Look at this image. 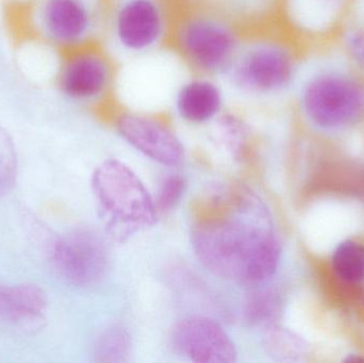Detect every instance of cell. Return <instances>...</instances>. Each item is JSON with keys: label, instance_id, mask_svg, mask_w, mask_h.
<instances>
[{"label": "cell", "instance_id": "3957f363", "mask_svg": "<svg viewBox=\"0 0 364 363\" xmlns=\"http://www.w3.org/2000/svg\"><path fill=\"white\" fill-rule=\"evenodd\" d=\"M177 13L171 0H109V50L130 62L170 49Z\"/></svg>", "mask_w": 364, "mask_h": 363}, {"label": "cell", "instance_id": "8992f818", "mask_svg": "<svg viewBox=\"0 0 364 363\" xmlns=\"http://www.w3.org/2000/svg\"><path fill=\"white\" fill-rule=\"evenodd\" d=\"M119 61L100 43L77 47L64 61L59 75L63 95L83 104H112L117 99Z\"/></svg>", "mask_w": 364, "mask_h": 363}, {"label": "cell", "instance_id": "30bf717a", "mask_svg": "<svg viewBox=\"0 0 364 363\" xmlns=\"http://www.w3.org/2000/svg\"><path fill=\"white\" fill-rule=\"evenodd\" d=\"M109 0H47L44 21L47 31L66 46L98 43L106 33Z\"/></svg>", "mask_w": 364, "mask_h": 363}, {"label": "cell", "instance_id": "7a4b0ae2", "mask_svg": "<svg viewBox=\"0 0 364 363\" xmlns=\"http://www.w3.org/2000/svg\"><path fill=\"white\" fill-rule=\"evenodd\" d=\"M247 32L233 15L212 4L178 10L170 49L188 72L222 80Z\"/></svg>", "mask_w": 364, "mask_h": 363}, {"label": "cell", "instance_id": "52a82bcc", "mask_svg": "<svg viewBox=\"0 0 364 363\" xmlns=\"http://www.w3.org/2000/svg\"><path fill=\"white\" fill-rule=\"evenodd\" d=\"M47 254L60 276L77 287L96 285L108 270L104 240L89 228H77L64 236L53 237Z\"/></svg>", "mask_w": 364, "mask_h": 363}, {"label": "cell", "instance_id": "2e32d148", "mask_svg": "<svg viewBox=\"0 0 364 363\" xmlns=\"http://www.w3.org/2000/svg\"><path fill=\"white\" fill-rule=\"evenodd\" d=\"M282 302L279 294L273 290H261L252 294L246 304L244 319L252 327L267 330L276 325L282 313Z\"/></svg>", "mask_w": 364, "mask_h": 363}, {"label": "cell", "instance_id": "ffe728a7", "mask_svg": "<svg viewBox=\"0 0 364 363\" xmlns=\"http://www.w3.org/2000/svg\"><path fill=\"white\" fill-rule=\"evenodd\" d=\"M186 191V181L179 175H170L162 181L155 200L158 213L172 210L181 202Z\"/></svg>", "mask_w": 364, "mask_h": 363}, {"label": "cell", "instance_id": "5bb4252c", "mask_svg": "<svg viewBox=\"0 0 364 363\" xmlns=\"http://www.w3.org/2000/svg\"><path fill=\"white\" fill-rule=\"evenodd\" d=\"M211 125L216 142L233 157L242 159L247 153L252 143V130L241 115L226 110Z\"/></svg>", "mask_w": 364, "mask_h": 363}, {"label": "cell", "instance_id": "ac0fdd59", "mask_svg": "<svg viewBox=\"0 0 364 363\" xmlns=\"http://www.w3.org/2000/svg\"><path fill=\"white\" fill-rule=\"evenodd\" d=\"M264 347L277 360H295L305 352L303 341L277 324L265 330Z\"/></svg>", "mask_w": 364, "mask_h": 363}, {"label": "cell", "instance_id": "9c48e42d", "mask_svg": "<svg viewBox=\"0 0 364 363\" xmlns=\"http://www.w3.org/2000/svg\"><path fill=\"white\" fill-rule=\"evenodd\" d=\"M113 121L119 136L149 159L171 168L183 161L181 138L158 115L117 107Z\"/></svg>", "mask_w": 364, "mask_h": 363}, {"label": "cell", "instance_id": "8fae6325", "mask_svg": "<svg viewBox=\"0 0 364 363\" xmlns=\"http://www.w3.org/2000/svg\"><path fill=\"white\" fill-rule=\"evenodd\" d=\"M173 345L183 357L197 363L237 362L235 342L224 328L203 315H192L179 321L173 330Z\"/></svg>", "mask_w": 364, "mask_h": 363}, {"label": "cell", "instance_id": "5b68a950", "mask_svg": "<svg viewBox=\"0 0 364 363\" xmlns=\"http://www.w3.org/2000/svg\"><path fill=\"white\" fill-rule=\"evenodd\" d=\"M295 63L279 43L246 33L241 48L222 79L237 95L247 99L271 97L292 82Z\"/></svg>", "mask_w": 364, "mask_h": 363}, {"label": "cell", "instance_id": "277c9868", "mask_svg": "<svg viewBox=\"0 0 364 363\" xmlns=\"http://www.w3.org/2000/svg\"><path fill=\"white\" fill-rule=\"evenodd\" d=\"M92 189L106 220L107 232L117 242L157 221L155 200L138 175L119 160H107L96 168Z\"/></svg>", "mask_w": 364, "mask_h": 363}, {"label": "cell", "instance_id": "9a60e30c", "mask_svg": "<svg viewBox=\"0 0 364 363\" xmlns=\"http://www.w3.org/2000/svg\"><path fill=\"white\" fill-rule=\"evenodd\" d=\"M132 341L128 330L122 325H112L98 337L94 347L97 362L123 363L132 355Z\"/></svg>", "mask_w": 364, "mask_h": 363}, {"label": "cell", "instance_id": "4fadbf2b", "mask_svg": "<svg viewBox=\"0 0 364 363\" xmlns=\"http://www.w3.org/2000/svg\"><path fill=\"white\" fill-rule=\"evenodd\" d=\"M46 293L36 285L0 286V319L28 332H38L46 325Z\"/></svg>", "mask_w": 364, "mask_h": 363}, {"label": "cell", "instance_id": "ba28073f", "mask_svg": "<svg viewBox=\"0 0 364 363\" xmlns=\"http://www.w3.org/2000/svg\"><path fill=\"white\" fill-rule=\"evenodd\" d=\"M301 106L310 121L320 127H343L363 114L364 92L346 77L323 75L306 85Z\"/></svg>", "mask_w": 364, "mask_h": 363}, {"label": "cell", "instance_id": "d6986e66", "mask_svg": "<svg viewBox=\"0 0 364 363\" xmlns=\"http://www.w3.org/2000/svg\"><path fill=\"white\" fill-rule=\"evenodd\" d=\"M17 173V155L14 141L6 128L0 126V198L14 187Z\"/></svg>", "mask_w": 364, "mask_h": 363}, {"label": "cell", "instance_id": "44dd1931", "mask_svg": "<svg viewBox=\"0 0 364 363\" xmlns=\"http://www.w3.org/2000/svg\"><path fill=\"white\" fill-rule=\"evenodd\" d=\"M348 50L353 60L360 67L364 68V31H358L353 34L348 42Z\"/></svg>", "mask_w": 364, "mask_h": 363}, {"label": "cell", "instance_id": "7c38bea8", "mask_svg": "<svg viewBox=\"0 0 364 363\" xmlns=\"http://www.w3.org/2000/svg\"><path fill=\"white\" fill-rule=\"evenodd\" d=\"M224 85L215 77L188 72L171 96L175 114L188 125H211L226 111Z\"/></svg>", "mask_w": 364, "mask_h": 363}, {"label": "cell", "instance_id": "6da1fadb", "mask_svg": "<svg viewBox=\"0 0 364 363\" xmlns=\"http://www.w3.org/2000/svg\"><path fill=\"white\" fill-rule=\"evenodd\" d=\"M198 261L224 281L257 286L274 276L282 247L269 209L245 185L208 193L191 227Z\"/></svg>", "mask_w": 364, "mask_h": 363}, {"label": "cell", "instance_id": "e0dca14e", "mask_svg": "<svg viewBox=\"0 0 364 363\" xmlns=\"http://www.w3.org/2000/svg\"><path fill=\"white\" fill-rule=\"evenodd\" d=\"M333 268L346 283H359L364 279V246L354 241L341 243L333 251Z\"/></svg>", "mask_w": 364, "mask_h": 363}]
</instances>
